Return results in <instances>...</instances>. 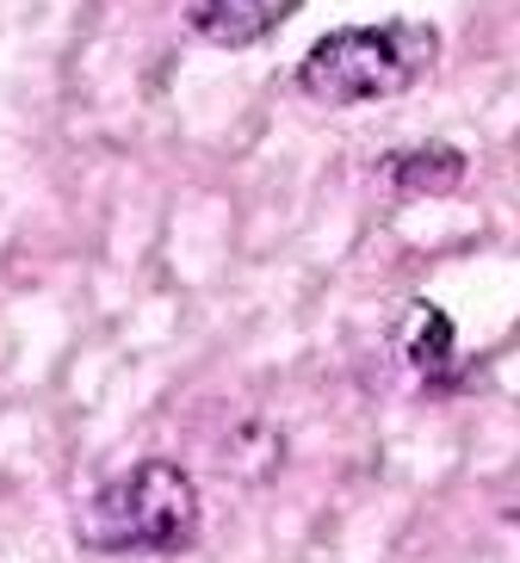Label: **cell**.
Segmentation results:
<instances>
[{
  "instance_id": "1",
  "label": "cell",
  "mask_w": 520,
  "mask_h": 563,
  "mask_svg": "<svg viewBox=\"0 0 520 563\" xmlns=\"http://www.w3.org/2000/svg\"><path fill=\"white\" fill-rule=\"evenodd\" d=\"M434 56H440L434 25H409V19L347 25V32H329L310 44V56L298 63V87L303 100L322 106H372L416 87Z\"/></svg>"
},
{
  "instance_id": "2",
  "label": "cell",
  "mask_w": 520,
  "mask_h": 563,
  "mask_svg": "<svg viewBox=\"0 0 520 563\" xmlns=\"http://www.w3.org/2000/svg\"><path fill=\"white\" fill-rule=\"evenodd\" d=\"M75 539L87 551H186L199 539V489L180 464L150 459L87 496L75 514Z\"/></svg>"
},
{
  "instance_id": "3",
  "label": "cell",
  "mask_w": 520,
  "mask_h": 563,
  "mask_svg": "<svg viewBox=\"0 0 520 563\" xmlns=\"http://www.w3.org/2000/svg\"><path fill=\"white\" fill-rule=\"evenodd\" d=\"M303 0H199V13H192V32L204 44H218V51H254V44H267L286 19H298Z\"/></svg>"
},
{
  "instance_id": "4",
  "label": "cell",
  "mask_w": 520,
  "mask_h": 563,
  "mask_svg": "<svg viewBox=\"0 0 520 563\" xmlns=\"http://www.w3.org/2000/svg\"><path fill=\"white\" fill-rule=\"evenodd\" d=\"M390 186L409 192V199H446V192L465 186V155L453 143H421V150L390 162Z\"/></svg>"
},
{
  "instance_id": "5",
  "label": "cell",
  "mask_w": 520,
  "mask_h": 563,
  "mask_svg": "<svg viewBox=\"0 0 520 563\" xmlns=\"http://www.w3.org/2000/svg\"><path fill=\"white\" fill-rule=\"evenodd\" d=\"M403 353L416 365L421 378H440V372H453L458 360V334H453V316H440L434 303H416L403 322Z\"/></svg>"
}]
</instances>
